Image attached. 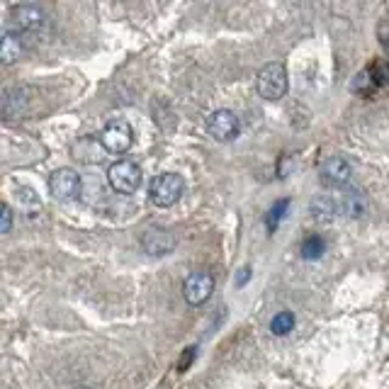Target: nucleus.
Listing matches in <instances>:
<instances>
[{"label":"nucleus","mask_w":389,"mask_h":389,"mask_svg":"<svg viewBox=\"0 0 389 389\" xmlns=\"http://www.w3.org/2000/svg\"><path fill=\"white\" fill-rule=\"evenodd\" d=\"M10 22H13V30L22 37V42H27L30 37H40L49 25L47 13L35 3L13 5V10H10Z\"/></svg>","instance_id":"obj_1"},{"label":"nucleus","mask_w":389,"mask_h":389,"mask_svg":"<svg viewBox=\"0 0 389 389\" xmlns=\"http://www.w3.org/2000/svg\"><path fill=\"white\" fill-rule=\"evenodd\" d=\"M256 88H258L261 97L275 102L287 92V71L280 61H270L258 71V78H256Z\"/></svg>","instance_id":"obj_2"},{"label":"nucleus","mask_w":389,"mask_h":389,"mask_svg":"<svg viewBox=\"0 0 389 389\" xmlns=\"http://www.w3.org/2000/svg\"><path fill=\"white\" fill-rule=\"evenodd\" d=\"M183 190H185V180L180 178V175L163 173L151 183L149 200H151V205H156V207H171L180 200Z\"/></svg>","instance_id":"obj_3"},{"label":"nucleus","mask_w":389,"mask_h":389,"mask_svg":"<svg viewBox=\"0 0 389 389\" xmlns=\"http://www.w3.org/2000/svg\"><path fill=\"white\" fill-rule=\"evenodd\" d=\"M109 188L119 195H131L141 185V168L134 161H117L107 171Z\"/></svg>","instance_id":"obj_4"},{"label":"nucleus","mask_w":389,"mask_h":389,"mask_svg":"<svg viewBox=\"0 0 389 389\" xmlns=\"http://www.w3.org/2000/svg\"><path fill=\"white\" fill-rule=\"evenodd\" d=\"M350 178H353V166H350V161L343 156L326 158L319 168V180H321V185L328 190L346 188V185L350 183Z\"/></svg>","instance_id":"obj_5"},{"label":"nucleus","mask_w":389,"mask_h":389,"mask_svg":"<svg viewBox=\"0 0 389 389\" xmlns=\"http://www.w3.org/2000/svg\"><path fill=\"white\" fill-rule=\"evenodd\" d=\"M100 141L107 149V153H124L134 144V131H131V127L124 119H112V122H107L105 129H102Z\"/></svg>","instance_id":"obj_6"},{"label":"nucleus","mask_w":389,"mask_h":389,"mask_svg":"<svg viewBox=\"0 0 389 389\" xmlns=\"http://www.w3.org/2000/svg\"><path fill=\"white\" fill-rule=\"evenodd\" d=\"M80 188H83V183H80V175L73 168H59L49 178V193L56 200H73V197L80 195Z\"/></svg>","instance_id":"obj_7"},{"label":"nucleus","mask_w":389,"mask_h":389,"mask_svg":"<svg viewBox=\"0 0 389 389\" xmlns=\"http://www.w3.org/2000/svg\"><path fill=\"white\" fill-rule=\"evenodd\" d=\"M239 117L232 109H215V112L207 117V131L210 136H215L217 141H232L239 136Z\"/></svg>","instance_id":"obj_8"},{"label":"nucleus","mask_w":389,"mask_h":389,"mask_svg":"<svg viewBox=\"0 0 389 389\" xmlns=\"http://www.w3.org/2000/svg\"><path fill=\"white\" fill-rule=\"evenodd\" d=\"M212 292H215V277H212V273H207V270L193 273L183 285L185 302L193 304V306L205 304L207 299L212 297Z\"/></svg>","instance_id":"obj_9"},{"label":"nucleus","mask_w":389,"mask_h":389,"mask_svg":"<svg viewBox=\"0 0 389 389\" xmlns=\"http://www.w3.org/2000/svg\"><path fill=\"white\" fill-rule=\"evenodd\" d=\"M175 234L171 229H163V227H151L144 232L141 237V249L146 251L149 256H168L175 249Z\"/></svg>","instance_id":"obj_10"},{"label":"nucleus","mask_w":389,"mask_h":389,"mask_svg":"<svg viewBox=\"0 0 389 389\" xmlns=\"http://www.w3.org/2000/svg\"><path fill=\"white\" fill-rule=\"evenodd\" d=\"M27 92L22 88H5L3 97H0V114H3L5 122H13L20 119L27 112Z\"/></svg>","instance_id":"obj_11"},{"label":"nucleus","mask_w":389,"mask_h":389,"mask_svg":"<svg viewBox=\"0 0 389 389\" xmlns=\"http://www.w3.org/2000/svg\"><path fill=\"white\" fill-rule=\"evenodd\" d=\"M71 153H73L76 161L92 166V163H102V161H105L107 149L102 146L100 139H92V136H85V139L76 141L73 149H71Z\"/></svg>","instance_id":"obj_12"},{"label":"nucleus","mask_w":389,"mask_h":389,"mask_svg":"<svg viewBox=\"0 0 389 389\" xmlns=\"http://www.w3.org/2000/svg\"><path fill=\"white\" fill-rule=\"evenodd\" d=\"M336 202H338V215L341 217L360 219L365 212H368V202H365L363 193H358V190H350V193L338 195Z\"/></svg>","instance_id":"obj_13"},{"label":"nucleus","mask_w":389,"mask_h":389,"mask_svg":"<svg viewBox=\"0 0 389 389\" xmlns=\"http://www.w3.org/2000/svg\"><path fill=\"white\" fill-rule=\"evenodd\" d=\"M22 37L18 35L15 30H10V27H5L3 30V37H0V61L5 66L15 64L20 59L22 54Z\"/></svg>","instance_id":"obj_14"},{"label":"nucleus","mask_w":389,"mask_h":389,"mask_svg":"<svg viewBox=\"0 0 389 389\" xmlns=\"http://www.w3.org/2000/svg\"><path fill=\"white\" fill-rule=\"evenodd\" d=\"M324 253H326V241L324 239L316 237V234H311V237L304 239V244H302V258H306V261H319Z\"/></svg>","instance_id":"obj_15"},{"label":"nucleus","mask_w":389,"mask_h":389,"mask_svg":"<svg viewBox=\"0 0 389 389\" xmlns=\"http://www.w3.org/2000/svg\"><path fill=\"white\" fill-rule=\"evenodd\" d=\"M292 328H294V314L292 311H280V314L273 316L270 331L275 333V336H287Z\"/></svg>","instance_id":"obj_16"},{"label":"nucleus","mask_w":389,"mask_h":389,"mask_svg":"<svg viewBox=\"0 0 389 389\" xmlns=\"http://www.w3.org/2000/svg\"><path fill=\"white\" fill-rule=\"evenodd\" d=\"M287 205H289V200H280V202H275V205L270 207V212H268V217H265V227H268V232L270 234L280 227L285 212H287Z\"/></svg>","instance_id":"obj_17"},{"label":"nucleus","mask_w":389,"mask_h":389,"mask_svg":"<svg viewBox=\"0 0 389 389\" xmlns=\"http://www.w3.org/2000/svg\"><path fill=\"white\" fill-rule=\"evenodd\" d=\"M368 71H370V76H372V80H375L377 88L389 85V61H385V59H380V61L372 64Z\"/></svg>","instance_id":"obj_18"},{"label":"nucleus","mask_w":389,"mask_h":389,"mask_svg":"<svg viewBox=\"0 0 389 389\" xmlns=\"http://www.w3.org/2000/svg\"><path fill=\"white\" fill-rule=\"evenodd\" d=\"M353 92H360V95H370L372 90H375V80H372V76H370V71H360L358 76H355V80H353Z\"/></svg>","instance_id":"obj_19"},{"label":"nucleus","mask_w":389,"mask_h":389,"mask_svg":"<svg viewBox=\"0 0 389 389\" xmlns=\"http://www.w3.org/2000/svg\"><path fill=\"white\" fill-rule=\"evenodd\" d=\"M18 202L22 207H25L30 215H35V212H40V200H37V195L32 193L30 188H18Z\"/></svg>","instance_id":"obj_20"},{"label":"nucleus","mask_w":389,"mask_h":389,"mask_svg":"<svg viewBox=\"0 0 389 389\" xmlns=\"http://www.w3.org/2000/svg\"><path fill=\"white\" fill-rule=\"evenodd\" d=\"M0 219H3V224H0V232L10 234V229H13V210H10V205L0 207Z\"/></svg>","instance_id":"obj_21"},{"label":"nucleus","mask_w":389,"mask_h":389,"mask_svg":"<svg viewBox=\"0 0 389 389\" xmlns=\"http://www.w3.org/2000/svg\"><path fill=\"white\" fill-rule=\"evenodd\" d=\"M377 40H380L382 49L389 54V20H382L380 25H377Z\"/></svg>","instance_id":"obj_22"},{"label":"nucleus","mask_w":389,"mask_h":389,"mask_svg":"<svg viewBox=\"0 0 389 389\" xmlns=\"http://www.w3.org/2000/svg\"><path fill=\"white\" fill-rule=\"evenodd\" d=\"M195 353H197V348H188V350H185L183 360H180V370H188V365H190V360L195 358Z\"/></svg>","instance_id":"obj_23"},{"label":"nucleus","mask_w":389,"mask_h":389,"mask_svg":"<svg viewBox=\"0 0 389 389\" xmlns=\"http://www.w3.org/2000/svg\"><path fill=\"white\" fill-rule=\"evenodd\" d=\"M249 275H251V270H249V268H241V273H239V280H237L239 287H241V285H246V280H249Z\"/></svg>","instance_id":"obj_24"},{"label":"nucleus","mask_w":389,"mask_h":389,"mask_svg":"<svg viewBox=\"0 0 389 389\" xmlns=\"http://www.w3.org/2000/svg\"><path fill=\"white\" fill-rule=\"evenodd\" d=\"M158 389H168V387H166V385H163V387H158Z\"/></svg>","instance_id":"obj_25"},{"label":"nucleus","mask_w":389,"mask_h":389,"mask_svg":"<svg viewBox=\"0 0 389 389\" xmlns=\"http://www.w3.org/2000/svg\"><path fill=\"white\" fill-rule=\"evenodd\" d=\"M78 389H88V387H78Z\"/></svg>","instance_id":"obj_26"}]
</instances>
